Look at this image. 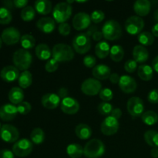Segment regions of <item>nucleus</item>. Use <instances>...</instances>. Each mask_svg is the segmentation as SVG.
Segmentation results:
<instances>
[{"mask_svg":"<svg viewBox=\"0 0 158 158\" xmlns=\"http://www.w3.org/2000/svg\"><path fill=\"white\" fill-rule=\"evenodd\" d=\"M52 56L58 63L69 62L74 58V51L71 46L64 43L55 45L52 49Z\"/></svg>","mask_w":158,"mask_h":158,"instance_id":"f257e3e1","label":"nucleus"},{"mask_svg":"<svg viewBox=\"0 0 158 158\" xmlns=\"http://www.w3.org/2000/svg\"><path fill=\"white\" fill-rule=\"evenodd\" d=\"M12 62L19 70L26 71L32 63V56L29 50L19 49L12 56Z\"/></svg>","mask_w":158,"mask_h":158,"instance_id":"f03ea898","label":"nucleus"},{"mask_svg":"<svg viewBox=\"0 0 158 158\" xmlns=\"http://www.w3.org/2000/svg\"><path fill=\"white\" fill-rule=\"evenodd\" d=\"M102 33L106 40L110 41L117 40L122 35V27L120 23L114 19L106 21L102 27Z\"/></svg>","mask_w":158,"mask_h":158,"instance_id":"7ed1b4c3","label":"nucleus"},{"mask_svg":"<svg viewBox=\"0 0 158 158\" xmlns=\"http://www.w3.org/2000/svg\"><path fill=\"white\" fill-rule=\"evenodd\" d=\"M104 153V143L98 139H92L83 148V155L86 158H99Z\"/></svg>","mask_w":158,"mask_h":158,"instance_id":"20e7f679","label":"nucleus"},{"mask_svg":"<svg viewBox=\"0 0 158 158\" xmlns=\"http://www.w3.org/2000/svg\"><path fill=\"white\" fill-rule=\"evenodd\" d=\"M73 9L71 5L65 2H59L56 5L52 10L53 19L57 23H64L69 19L72 15Z\"/></svg>","mask_w":158,"mask_h":158,"instance_id":"39448f33","label":"nucleus"},{"mask_svg":"<svg viewBox=\"0 0 158 158\" xmlns=\"http://www.w3.org/2000/svg\"><path fill=\"white\" fill-rule=\"evenodd\" d=\"M124 28L127 32L131 35H137L141 32L144 28V21L137 15H132L127 19L124 23Z\"/></svg>","mask_w":158,"mask_h":158,"instance_id":"423d86ee","label":"nucleus"},{"mask_svg":"<svg viewBox=\"0 0 158 158\" xmlns=\"http://www.w3.org/2000/svg\"><path fill=\"white\" fill-rule=\"evenodd\" d=\"M73 46L77 53H86L91 48L90 37L86 33L78 34L73 40Z\"/></svg>","mask_w":158,"mask_h":158,"instance_id":"0eeeda50","label":"nucleus"},{"mask_svg":"<svg viewBox=\"0 0 158 158\" xmlns=\"http://www.w3.org/2000/svg\"><path fill=\"white\" fill-rule=\"evenodd\" d=\"M33 149V143L29 139H21L15 142L12 146V152L19 157L29 156Z\"/></svg>","mask_w":158,"mask_h":158,"instance_id":"6e6552de","label":"nucleus"},{"mask_svg":"<svg viewBox=\"0 0 158 158\" xmlns=\"http://www.w3.org/2000/svg\"><path fill=\"white\" fill-rule=\"evenodd\" d=\"M127 109L131 117H140L144 113V103L140 97H133L128 100Z\"/></svg>","mask_w":158,"mask_h":158,"instance_id":"1a4fd4ad","label":"nucleus"},{"mask_svg":"<svg viewBox=\"0 0 158 158\" xmlns=\"http://www.w3.org/2000/svg\"><path fill=\"white\" fill-rule=\"evenodd\" d=\"M102 89V84L100 80L95 78H88L83 82L81 91L87 96H96L100 94Z\"/></svg>","mask_w":158,"mask_h":158,"instance_id":"9d476101","label":"nucleus"},{"mask_svg":"<svg viewBox=\"0 0 158 158\" xmlns=\"http://www.w3.org/2000/svg\"><path fill=\"white\" fill-rule=\"evenodd\" d=\"M19 132L18 129L10 124H4L0 130V137L6 143H15L18 141Z\"/></svg>","mask_w":158,"mask_h":158,"instance_id":"9b49d317","label":"nucleus"},{"mask_svg":"<svg viewBox=\"0 0 158 158\" xmlns=\"http://www.w3.org/2000/svg\"><path fill=\"white\" fill-rule=\"evenodd\" d=\"M119 121L117 119L108 116L102 122L100 125V131L102 134L106 136H112L117 134L119 130Z\"/></svg>","mask_w":158,"mask_h":158,"instance_id":"f8f14e48","label":"nucleus"},{"mask_svg":"<svg viewBox=\"0 0 158 158\" xmlns=\"http://www.w3.org/2000/svg\"><path fill=\"white\" fill-rule=\"evenodd\" d=\"M21 37L19 31L15 27L6 28L2 31L1 35L2 42L8 46H12L18 43L21 40Z\"/></svg>","mask_w":158,"mask_h":158,"instance_id":"ddd939ff","label":"nucleus"},{"mask_svg":"<svg viewBox=\"0 0 158 158\" xmlns=\"http://www.w3.org/2000/svg\"><path fill=\"white\" fill-rule=\"evenodd\" d=\"M73 28L77 31L84 30L87 29L91 23L90 15L86 12H78L74 15L73 19Z\"/></svg>","mask_w":158,"mask_h":158,"instance_id":"4468645a","label":"nucleus"},{"mask_svg":"<svg viewBox=\"0 0 158 158\" xmlns=\"http://www.w3.org/2000/svg\"><path fill=\"white\" fill-rule=\"evenodd\" d=\"M60 108L64 114L73 115V114H77L80 110V103L76 99L67 97L62 100L61 103H60Z\"/></svg>","mask_w":158,"mask_h":158,"instance_id":"2eb2a0df","label":"nucleus"},{"mask_svg":"<svg viewBox=\"0 0 158 158\" xmlns=\"http://www.w3.org/2000/svg\"><path fill=\"white\" fill-rule=\"evenodd\" d=\"M118 84L120 89L125 94H133L137 87L136 80L133 77L127 75L121 76Z\"/></svg>","mask_w":158,"mask_h":158,"instance_id":"dca6fc26","label":"nucleus"},{"mask_svg":"<svg viewBox=\"0 0 158 158\" xmlns=\"http://www.w3.org/2000/svg\"><path fill=\"white\" fill-rule=\"evenodd\" d=\"M18 114L17 106L12 103H6L0 106V119L3 121H11Z\"/></svg>","mask_w":158,"mask_h":158,"instance_id":"f3484780","label":"nucleus"},{"mask_svg":"<svg viewBox=\"0 0 158 158\" xmlns=\"http://www.w3.org/2000/svg\"><path fill=\"white\" fill-rule=\"evenodd\" d=\"M41 103L45 108L49 110H53L58 107L61 103V99L57 94L53 93H48L42 97Z\"/></svg>","mask_w":158,"mask_h":158,"instance_id":"a211bd4d","label":"nucleus"},{"mask_svg":"<svg viewBox=\"0 0 158 158\" xmlns=\"http://www.w3.org/2000/svg\"><path fill=\"white\" fill-rule=\"evenodd\" d=\"M19 70L15 66H7L2 68L0 72V77L7 83H12L19 77Z\"/></svg>","mask_w":158,"mask_h":158,"instance_id":"6ab92c4d","label":"nucleus"},{"mask_svg":"<svg viewBox=\"0 0 158 158\" xmlns=\"http://www.w3.org/2000/svg\"><path fill=\"white\" fill-rule=\"evenodd\" d=\"M36 27L44 33H52L56 29L55 20L50 17H43L37 21Z\"/></svg>","mask_w":158,"mask_h":158,"instance_id":"aec40b11","label":"nucleus"},{"mask_svg":"<svg viewBox=\"0 0 158 158\" xmlns=\"http://www.w3.org/2000/svg\"><path fill=\"white\" fill-rule=\"evenodd\" d=\"M151 3L148 0H137L134 3V11L137 16H146L150 13Z\"/></svg>","mask_w":158,"mask_h":158,"instance_id":"412c9836","label":"nucleus"},{"mask_svg":"<svg viewBox=\"0 0 158 158\" xmlns=\"http://www.w3.org/2000/svg\"><path fill=\"white\" fill-rule=\"evenodd\" d=\"M92 74L94 78L98 80H107L111 75V69L106 65L99 64L93 69Z\"/></svg>","mask_w":158,"mask_h":158,"instance_id":"4be33fe9","label":"nucleus"},{"mask_svg":"<svg viewBox=\"0 0 158 158\" xmlns=\"http://www.w3.org/2000/svg\"><path fill=\"white\" fill-rule=\"evenodd\" d=\"M133 58L137 63H144L149 58V52L144 46L137 45L133 49Z\"/></svg>","mask_w":158,"mask_h":158,"instance_id":"5701e85b","label":"nucleus"},{"mask_svg":"<svg viewBox=\"0 0 158 158\" xmlns=\"http://www.w3.org/2000/svg\"><path fill=\"white\" fill-rule=\"evenodd\" d=\"M9 100L13 105H18L23 102L25 95L23 90L20 87H13L9 92Z\"/></svg>","mask_w":158,"mask_h":158,"instance_id":"b1692460","label":"nucleus"},{"mask_svg":"<svg viewBox=\"0 0 158 158\" xmlns=\"http://www.w3.org/2000/svg\"><path fill=\"white\" fill-rule=\"evenodd\" d=\"M52 2L48 0H38L34 3L35 12L40 15H48L52 11Z\"/></svg>","mask_w":158,"mask_h":158,"instance_id":"393cba45","label":"nucleus"},{"mask_svg":"<svg viewBox=\"0 0 158 158\" xmlns=\"http://www.w3.org/2000/svg\"><path fill=\"white\" fill-rule=\"evenodd\" d=\"M75 134L81 140H87L92 136L93 131L90 127L86 123H80L75 128Z\"/></svg>","mask_w":158,"mask_h":158,"instance_id":"a878e982","label":"nucleus"},{"mask_svg":"<svg viewBox=\"0 0 158 158\" xmlns=\"http://www.w3.org/2000/svg\"><path fill=\"white\" fill-rule=\"evenodd\" d=\"M35 55L40 60H48L52 56V51L48 45L45 43L38 44L35 47Z\"/></svg>","mask_w":158,"mask_h":158,"instance_id":"bb28decb","label":"nucleus"},{"mask_svg":"<svg viewBox=\"0 0 158 158\" xmlns=\"http://www.w3.org/2000/svg\"><path fill=\"white\" fill-rule=\"evenodd\" d=\"M137 74L143 81H150L154 77V69L149 65L142 64L137 69Z\"/></svg>","mask_w":158,"mask_h":158,"instance_id":"cd10ccee","label":"nucleus"},{"mask_svg":"<svg viewBox=\"0 0 158 158\" xmlns=\"http://www.w3.org/2000/svg\"><path fill=\"white\" fill-rule=\"evenodd\" d=\"M110 46L106 41H100L96 45L95 53L98 58L104 59L110 55Z\"/></svg>","mask_w":158,"mask_h":158,"instance_id":"c85d7f7f","label":"nucleus"},{"mask_svg":"<svg viewBox=\"0 0 158 158\" xmlns=\"http://www.w3.org/2000/svg\"><path fill=\"white\" fill-rule=\"evenodd\" d=\"M66 153L71 158H80L83 155V148L78 143H71L66 147Z\"/></svg>","mask_w":158,"mask_h":158,"instance_id":"c756f323","label":"nucleus"},{"mask_svg":"<svg viewBox=\"0 0 158 158\" xmlns=\"http://www.w3.org/2000/svg\"><path fill=\"white\" fill-rule=\"evenodd\" d=\"M18 83L20 88L22 89H26L32 85V76L29 71H23L20 73L19 77L18 79Z\"/></svg>","mask_w":158,"mask_h":158,"instance_id":"7c9ffc66","label":"nucleus"},{"mask_svg":"<svg viewBox=\"0 0 158 158\" xmlns=\"http://www.w3.org/2000/svg\"><path fill=\"white\" fill-rule=\"evenodd\" d=\"M110 56L114 62L119 63L123 60L124 56V50L123 48L120 45H114L110 48Z\"/></svg>","mask_w":158,"mask_h":158,"instance_id":"2f4dec72","label":"nucleus"},{"mask_svg":"<svg viewBox=\"0 0 158 158\" xmlns=\"http://www.w3.org/2000/svg\"><path fill=\"white\" fill-rule=\"evenodd\" d=\"M144 140L149 146L152 148H158V132L150 130L145 132Z\"/></svg>","mask_w":158,"mask_h":158,"instance_id":"473e14b6","label":"nucleus"},{"mask_svg":"<svg viewBox=\"0 0 158 158\" xmlns=\"http://www.w3.org/2000/svg\"><path fill=\"white\" fill-rule=\"evenodd\" d=\"M30 140L32 143H35L36 145L43 143L45 140L44 131L40 127L34 128L30 134Z\"/></svg>","mask_w":158,"mask_h":158,"instance_id":"72a5a7b5","label":"nucleus"},{"mask_svg":"<svg viewBox=\"0 0 158 158\" xmlns=\"http://www.w3.org/2000/svg\"><path fill=\"white\" fill-rule=\"evenodd\" d=\"M141 120L144 124L148 126H153L158 121V115L152 110L146 111L141 116Z\"/></svg>","mask_w":158,"mask_h":158,"instance_id":"f704fd0d","label":"nucleus"},{"mask_svg":"<svg viewBox=\"0 0 158 158\" xmlns=\"http://www.w3.org/2000/svg\"><path fill=\"white\" fill-rule=\"evenodd\" d=\"M139 43L143 46H149L154 43V36L151 32H141L137 37Z\"/></svg>","mask_w":158,"mask_h":158,"instance_id":"c9c22d12","label":"nucleus"},{"mask_svg":"<svg viewBox=\"0 0 158 158\" xmlns=\"http://www.w3.org/2000/svg\"><path fill=\"white\" fill-rule=\"evenodd\" d=\"M20 43H21V46H23V49L28 50V49H32L35 46V40L30 34H25L22 35Z\"/></svg>","mask_w":158,"mask_h":158,"instance_id":"e433bc0d","label":"nucleus"},{"mask_svg":"<svg viewBox=\"0 0 158 158\" xmlns=\"http://www.w3.org/2000/svg\"><path fill=\"white\" fill-rule=\"evenodd\" d=\"M35 16V10L32 6H26L21 12V18L25 22H30Z\"/></svg>","mask_w":158,"mask_h":158,"instance_id":"4c0bfd02","label":"nucleus"},{"mask_svg":"<svg viewBox=\"0 0 158 158\" xmlns=\"http://www.w3.org/2000/svg\"><path fill=\"white\" fill-rule=\"evenodd\" d=\"M12 15L10 10L5 7H0V24L6 25L11 23Z\"/></svg>","mask_w":158,"mask_h":158,"instance_id":"58836bf2","label":"nucleus"},{"mask_svg":"<svg viewBox=\"0 0 158 158\" xmlns=\"http://www.w3.org/2000/svg\"><path fill=\"white\" fill-rule=\"evenodd\" d=\"M114 110L113 105L108 102H102L97 106V110L101 115L103 116H110L111 112Z\"/></svg>","mask_w":158,"mask_h":158,"instance_id":"ea45409f","label":"nucleus"},{"mask_svg":"<svg viewBox=\"0 0 158 158\" xmlns=\"http://www.w3.org/2000/svg\"><path fill=\"white\" fill-rule=\"evenodd\" d=\"M99 97L102 100H103V102H109L114 98V93L112 89L109 88H104L100 90Z\"/></svg>","mask_w":158,"mask_h":158,"instance_id":"a19ab883","label":"nucleus"},{"mask_svg":"<svg viewBox=\"0 0 158 158\" xmlns=\"http://www.w3.org/2000/svg\"><path fill=\"white\" fill-rule=\"evenodd\" d=\"M91 22L95 24L100 23L105 19V14L101 10H94L90 15Z\"/></svg>","mask_w":158,"mask_h":158,"instance_id":"79ce46f5","label":"nucleus"},{"mask_svg":"<svg viewBox=\"0 0 158 158\" xmlns=\"http://www.w3.org/2000/svg\"><path fill=\"white\" fill-rule=\"evenodd\" d=\"M17 110H18L19 114H22V115H26L29 114L32 110V106L29 102L23 101L21 103L18 104L17 106Z\"/></svg>","mask_w":158,"mask_h":158,"instance_id":"37998d69","label":"nucleus"},{"mask_svg":"<svg viewBox=\"0 0 158 158\" xmlns=\"http://www.w3.org/2000/svg\"><path fill=\"white\" fill-rule=\"evenodd\" d=\"M59 67V63L53 58H51L46 62L45 65V69L48 73H53L57 70Z\"/></svg>","mask_w":158,"mask_h":158,"instance_id":"c03bdc74","label":"nucleus"},{"mask_svg":"<svg viewBox=\"0 0 158 158\" xmlns=\"http://www.w3.org/2000/svg\"><path fill=\"white\" fill-rule=\"evenodd\" d=\"M83 65L87 68H93L94 69L96 66L97 60L95 57L92 55H87L83 58Z\"/></svg>","mask_w":158,"mask_h":158,"instance_id":"a18cd8bd","label":"nucleus"},{"mask_svg":"<svg viewBox=\"0 0 158 158\" xmlns=\"http://www.w3.org/2000/svg\"><path fill=\"white\" fill-rule=\"evenodd\" d=\"M137 63L134 60H129L125 63L124 64V69L126 72L132 73L137 70Z\"/></svg>","mask_w":158,"mask_h":158,"instance_id":"49530a36","label":"nucleus"},{"mask_svg":"<svg viewBox=\"0 0 158 158\" xmlns=\"http://www.w3.org/2000/svg\"><path fill=\"white\" fill-rule=\"evenodd\" d=\"M58 31L60 35H63V36H66V35H69V33H70L71 27L68 23H61V24L59 25Z\"/></svg>","mask_w":158,"mask_h":158,"instance_id":"de8ad7c7","label":"nucleus"},{"mask_svg":"<svg viewBox=\"0 0 158 158\" xmlns=\"http://www.w3.org/2000/svg\"><path fill=\"white\" fill-rule=\"evenodd\" d=\"M148 100L151 103H158V89H154L150 91L148 95Z\"/></svg>","mask_w":158,"mask_h":158,"instance_id":"09e8293b","label":"nucleus"},{"mask_svg":"<svg viewBox=\"0 0 158 158\" xmlns=\"http://www.w3.org/2000/svg\"><path fill=\"white\" fill-rule=\"evenodd\" d=\"M0 158H14V154L8 149L2 150L0 151Z\"/></svg>","mask_w":158,"mask_h":158,"instance_id":"8fccbe9b","label":"nucleus"},{"mask_svg":"<svg viewBox=\"0 0 158 158\" xmlns=\"http://www.w3.org/2000/svg\"><path fill=\"white\" fill-rule=\"evenodd\" d=\"M14 6L15 8H18V9H24L25 7L27 6L28 1L27 0H14L13 1Z\"/></svg>","mask_w":158,"mask_h":158,"instance_id":"3c124183","label":"nucleus"},{"mask_svg":"<svg viewBox=\"0 0 158 158\" xmlns=\"http://www.w3.org/2000/svg\"><path fill=\"white\" fill-rule=\"evenodd\" d=\"M57 95L60 97V99H64L66 97H68V89L65 87H61L60 89H59L58 93H57Z\"/></svg>","mask_w":158,"mask_h":158,"instance_id":"603ef678","label":"nucleus"},{"mask_svg":"<svg viewBox=\"0 0 158 158\" xmlns=\"http://www.w3.org/2000/svg\"><path fill=\"white\" fill-rule=\"evenodd\" d=\"M110 116H111V117H114V118L119 120V119H120L122 116L121 110H120V108H115V109L113 110L112 112H111L110 115Z\"/></svg>","mask_w":158,"mask_h":158,"instance_id":"864d4df0","label":"nucleus"},{"mask_svg":"<svg viewBox=\"0 0 158 158\" xmlns=\"http://www.w3.org/2000/svg\"><path fill=\"white\" fill-rule=\"evenodd\" d=\"M120 78V77L119 76V74L114 73H111L110 77L109 79H110V81L111 83H114V84H116V83H119Z\"/></svg>","mask_w":158,"mask_h":158,"instance_id":"5fc2aeb1","label":"nucleus"},{"mask_svg":"<svg viewBox=\"0 0 158 158\" xmlns=\"http://www.w3.org/2000/svg\"><path fill=\"white\" fill-rule=\"evenodd\" d=\"M103 37V33H102V32H100V31H98V30L96 31L92 35V38L94 39V41H97V42L100 41Z\"/></svg>","mask_w":158,"mask_h":158,"instance_id":"6e6d98bb","label":"nucleus"},{"mask_svg":"<svg viewBox=\"0 0 158 158\" xmlns=\"http://www.w3.org/2000/svg\"><path fill=\"white\" fill-rule=\"evenodd\" d=\"M3 5L5 6V8L8 9H13L15 7L14 6V3L13 1H10V0H6V1L3 2Z\"/></svg>","mask_w":158,"mask_h":158,"instance_id":"4d7b16f0","label":"nucleus"},{"mask_svg":"<svg viewBox=\"0 0 158 158\" xmlns=\"http://www.w3.org/2000/svg\"><path fill=\"white\" fill-rule=\"evenodd\" d=\"M152 68L154 71L158 73V56L155 57L152 61Z\"/></svg>","mask_w":158,"mask_h":158,"instance_id":"13d9d810","label":"nucleus"},{"mask_svg":"<svg viewBox=\"0 0 158 158\" xmlns=\"http://www.w3.org/2000/svg\"><path fill=\"white\" fill-rule=\"evenodd\" d=\"M96 31H97V26H92V27H89V29H88V31H86V34L88 35V36L90 37L92 36L93 34H94Z\"/></svg>","mask_w":158,"mask_h":158,"instance_id":"bf43d9fd","label":"nucleus"},{"mask_svg":"<svg viewBox=\"0 0 158 158\" xmlns=\"http://www.w3.org/2000/svg\"><path fill=\"white\" fill-rule=\"evenodd\" d=\"M151 33L155 37H158V23H156L151 29Z\"/></svg>","mask_w":158,"mask_h":158,"instance_id":"052dcab7","label":"nucleus"},{"mask_svg":"<svg viewBox=\"0 0 158 158\" xmlns=\"http://www.w3.org/2000/svg\"><path fill=\"white\" fill-rule=\"evenodd\" d=\"M151 155L154 158H158V148H153L151 149Z\"/></svg>","mask_w":158,"mask_h":158,"instance_id":"680f3d73","label":"nucleus"},{"mask_svg":"<svg viewBox=\"0 0 158 158\" xmlns=\"http://www.w3.org/2000/svg\"><path fill=\"white\" fill-rule=\"evenodd\" d=\"M154 19L156 22H157L158 23V9L155 10V12H154Z\"/></svg>","mask_w":158,"mask_h":158,"instance_id":"e2e57ef3","label":"nucleus"},{"mask_svg":"<svg viewBox=\"0 0 158 158\" xmlns=\"http://www.w3.org/2000/svg\"><path fill=\"white\" fill-rule=\"evenodd\" d=\"M2 38L0 37V49L2 47Z\"/></svg>","mask_w":158,"mask_h":158,"instance_id":"0e129e2a","label":"nucleus"},{"mask_svg":"<svg viewBox=\"0 0 158 158\" xmlns=\"http://www.w3.org/2000/svg\"><path fill=\"white\" fill-rule=\"evenodd\" d=\"M77 2L78 3H84V2H86V1H83V2H80V1H77Z\"/></svg>","mask_w":158,"mask_h":158,"instance_id":"69168bd1","label":"nucleus"},{"mask_svg":"<svg viewBox=\"0 0 158 158\" xmlns=\"http://www.w3.org/2000/svg\"><path fill=\"white\" fill-rule=\"evenodd\" d=\"M1 127H1V125H0V130H1Z\"/></svg>","mask_w":158,"mask_h":158,"instance_id":"338daca9","label":"nucleus"}]
</instances>
